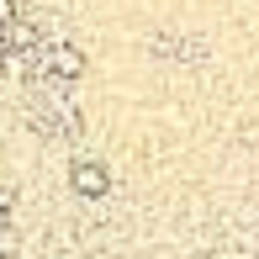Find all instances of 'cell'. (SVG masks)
<instances>
[{"instance_id": "cell-1", "label": "cell", "mask_w": 259, "mask_h": 259, "mask_svg": "<svg viewBox=\"0 0 259 259\" xmlns=\"http://www.w3.org/2000/svg\"><path fill=\"white\" fill-rule=\"evenodd\" d=\"M37 74L79 79V74H85V53H79L74 42H48V48H37Z\"/></svg>"}, {"instance_id": "cell-2", "label": "cell", "mask_w": 259, "mask_h": 259, "mask_svg": "<svg viewBox=\"0 0 259 259\" xmlns=\"http://www.w3.org/2000/svg\"><path fill=\"white\" fill-rule=\"evenodd\" d=\"M69 185H74L79 196H90V201H101V196L111 191V175H106L101 159H74L69 164Z\"/></svg>"}, {"instance_id": "cell-3", "label": "cell", "mask_w": 259, "mask_h": 259, "mask_svg": "<svg viewBox=\"0 0 259 259\" xmlns=\"http://www.w3.org/2000/svg\"><path fill=\"white\" fill-rule=\"evenodd\" d=\"M6 211H11V185H0V222H6Z\"/></svg>"}, {"instance_id": "cell-4", "label": "cell", "mask_w": 259, "mask_h": 259, "mask_svg": "<svg viewBox=\"0 0 259 259\" xmlns=\"http://www.w3.org/2000/svg\"><path fill=\"white\" fill-rule=\"evenodd\" d=\"M254 238H259V222H254Z\"/></svg>"}]
</instances>
